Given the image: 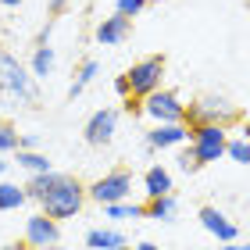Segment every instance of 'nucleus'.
Returning <instances> with one entry per match:
<instances>
[{"mask_svg": "<svg viewBox=\"0 0 250 250\" xmlns=\"http://www.w3.org/2000/svg\"><path fill=\"white\" fill-rule=\"evenodd\" d=\"M36 204H40L43 214H50V218H58V222L75 218V214L83 211V204H86V186L79 183V179L64 175V172H54L50 186L40 193Z\"/></svg>", "mask_w": 250, "mask_h": 250, "instance_id": "1", "label": "nucleus"}, {"mask_svg": "<svg viewBox=\"0 0 250 250\" xmlns=\"http://www.w3.org/2000/svg\"><path fill=\"white\" fill-rule=\"evenodd\" d=\"M161 79H165V58L161 54H150V58L136 61L132 68H125L115 79V93L125 97V100H143L146 93L161 89Z\"/></svg>", "mask_w": 250, "mask_h": 250, "instance_id": "2", "label": "nucleus"}, {"mask_svg": "<svg viewBox=\"0 0 250 250\" xmlns=\"http://www.w3.org/2000/svg\"><path fill=\"white\" fill-rule=\"evenodd\" d=\"M0 89H7L11 97L25 100V104H36L40 100V89H36L32 72L15 58V54H7L4 47H0Z\"/></svg>", "mask_w": 250, "mask_h": 250, "instance_id": "3", "label": "nucleus"}, {"mask_svg": "<svg viewBox=\"0 0 250 250\" xmlns=\"http://www.w3.org/2000/svg\"><path fill=\"white\" fill-rule=\"evenodd\" d=\"M225 140H229V129H225V125H214V122L189 125V154L200 161V168L225 157Z\"/></svg>", "mask_w": 250, "mask_h": 250, "instance_id": "4", "label": "nucleus"}, {"mask_svg": "<svg viewBox=\"0 0 250 250\" xmlns=\"http://www.w3.org/2000/svg\"><path fill=\"white\" fill-rule=\"evenodd\" d=\"M240 118V111H236L225 97H218V93H204V97H197L193 104H186V125H204V122H214V125H229Z\"/></svg>", "mask_w": 250, "mask_h": 250, "instance_id": "5", "label": "nucleus"}, {"mask_svg": "<svg viewBox=\"0 0 250 250\" xmlns=\"http://www.w3.org/2000/svg\"><path fill=\"white\" fill-rule=\"evenodd\" d=\"M132 197V175L125 168H115V172L100 175L97 183L86 186V200H97L100 208L104 204H118V200H129Z\"/></svg>", "mask_w": 250, "mask_h": 250, "instance_id": "6", "label": "nucleus"}, {"mask_svg": "<svg viewBox=\"0 0 250 250\" xmlns=\"http://www.w3.org/2000/svg\"><path fill=\"white\" fill-rule=\"evenodd\" d=\"M140 111L154 125L157 122H186V104L179 100L175 89H154V93H146L143 104H140Z\"/></svg>", "mask_w": 250, "mask_h": 250, "instance_id": "7", "label": "nucleus"}, {"mask_svg": "<svg viewBox=\"0 0 250 250\" xmlns=\"http://www.w3.org/2000/svg\"><path fill=\"white\" fill-rule=\"evenodd\" d=\"M25 243L29 250H54L61 243V222L36 211L32 218H25Z\"/></svg>", "mask_w": 250, "mask_h": 250, "instance_id": "8", "label": "nucleus"}, {"mask_svg": "<svg viewBox=\"0 0 250 250\" xmlns=\"http://www.w3.org/2000/svg\"><path fill=\"white\" fill-rule=\"evenodd\" d=\"M118 118H122L118 107H100V111H93L89 122H86V129H83V140L89 146H107L111 140H115V132H118Z\"/></svg>", "mask_w": 250, "mask_h": 250, "instance_id": "9", "label": "nucleus"}, {"mask_svg": "<svg viewBox=\"0 0 250 250\" xmlns=\"http://www.w3.org/2000/svg\"><path fill=\"white\" fill-rule=\"evenodd\" d=\"M189 143V125L186 122H157L146 132V150H172V146Z\"/></svg>", "mask_w": 250, "mask_h": 250, "instance_id": "10", "label": "nucleus"}, {"mask_svg": "<svg viewBox=\"0 0 250 250\" xmlns=\"http://www.w3.org/2000/svg\"><path fill=\"white\" fill-rule=\"evenodd\" d=\"M200 225H204V229H208L218 243H232V240H240V229H236V222H232L222 208H214V204L200 208Z\"/></svg>", "mask_w": 250, "mask_h": 250, "instance_id": "11", "label": "nucleus"}, {"mask_svg": "<svg viewBox=\"0 0 250 250\" xmlns=\"http://www.w3.org/2000/svg\"><path fill=\"white\" fill-rule=\"evenodd\" d=\"M93 36H97V43H104V47H118V43H125V40L132 36V18H125V15L115 11L111 18H104L97 25Z\"/></svg>", "mask_w": 250, "mask_h": 250, "instance_id": "12", "label": "nucleus"}, {"mask_svg": "<svg viewBox=\"0 0 250 250\" xmlns=\"http://www.w3.org/2000/svg\"><path fill=\"white\" fill-rule=\"evenodd\" d=\"M125 243H129L125 232L115 229V225H97V229L86 232V250H118Z\"/></svg>", "mask_w": 250, "mask_h": 250, "instance_id": "13", "label": "nucleus"}, {"mask_svg": "<svg viewBox=\"0 0 250 250\" xmlns=\"http://www.w3.org/2000/svg\"><path fill=\"white\" fill-rule=\"evenodd\" d=\"M143 186H146V200L165 197V193H172V189H175V183H172V172H168L165 165H150V168H146Z\"/></svg>", "mask_w": 250, "mask_h": 250, "instance_id": "14", "label": "nucleus"}, {"mask_svg": "<svg viewBox=\"0 0 250 250\" xmlns=\"http://www.w3.org/2000/svg\"><path fill=\"white\" fill-rule=\"evenodd\" d=\"M179 214V200L175 193H165V197H154L143 204V218H154V222H175Z\"/></svg>", "mask_w": 250, "mask_h": 250, "instance_id": "15", "label": "nucleus"}, {"mask_svg": "<svg viewBox=\"0 0 250 250\" xmlns=\"http://www.w3.org/2000/svg\"><path fill=\"white\" fill-rule=\"evenodd\" d=\"M54 64H58V54H54V47H50V43H36V50H32V61H29L32 79H47V75H54Z\"/></svg>", "mask_w": 250, "mask_h": 250, "instance_id": "16", "label": "nucleus"}, {"mask_svg": "<svg viewBox=\"0 0 250 250\" xmlns=\"http://www.w3.org/2000/svg\"><path fill=\"white\" fill-rule=\"evenodd\" d=\"M97 75H100V64H97L93 58H86L83 64H79V72H75V79H72V86H68V97H72V100H75V97H83V93H86V86L93 83Z\"/></svg>", "mask_w": 250, "mask_h": 250, "instance_id": "17", "label": "nucleus"}, {"mask_svg": "<svg viewBox=\"0 0 250 250\" xmlns=\"http://www.w3.org/2000/svg\"><path fill=\"white\" fill-rule=\"evenodd\" d=\"M104 218H111V222H132V218H143V204H136V200L104 204Z\"/></svg>", "mask_w": 250, "mask_h": 250, "instance_id": "18", "label": "nucleus"}, {"mask_svg": "<svg viewBox=\"0 0 250 250\" xmlns=\"http://www.w3.org/2000/svg\"><path fill=\"white\" fill-rule=\"evenodd\" d=\"M25 200H29V197H25V186L0 179V211H18Z\"/></svg>", "mask_w": 250, "mask_h": 250, "instance_id": "19", "label": "nucleus"}, {"mask_svg": "<svg viewBox=\"0 0 250 250\" xmlns=\"http://www.w3.org/2000/svg\"><path fill=\"white\" fill-rule=\"evenodd\" d=\"M15 165H18V168H25L29 175H36V172H50V157H47V154H40V150H15Z\"/></svg>", "mask_w": 250, "mask_h": 250, "instance_id": "20", "label": "nucleus"}, {"mask_svg": "<svg viewBox=\"0 0 250 250\" xmlns=\"http://www.w3.org/2000/svg\"><path fill=\"white\" fill-rule=\"evenodd\" d=\"M225 157L250 168V140H243V136H229V140H225Z\"/></svg>", "mask_w": 250, "mask_h": 250, "instance_id": "21", "label": "nucleus"}, {"mask_svg": "<svg viewBox=\"0 0 250 250\" xmlns=\"http://www.w3.org/2000/svg\"><path fill=\"white\" fill-rule=\"evenodd\" d=\"M18 129L11 122H0V154H15L18 150Z\"/></svg>", "mask_w": 250, "mask_h": 250, "instance_id": "22", "label": "nucleus"}, {"mask_svg": "<svg viewBox=\"0 0 250 250\" xmlns=\"http://www.w3.org/2000/svg\"><path fill=\"white\" fill-rule=\"evenodd\" d=\"M143 7H146V0H118V4H115V11L125 15V18H136Z\"/></svg>", "mask_w": 250, "mask_h": 250, "instance_id": "23", "label": "nucleus"}, {"mask_svg": "<svg viewBox=\"0 0 250 250\" xmlns=\"http://www.w3.org/2000/svg\"><path fill=\"white\" fill-rule=\"evenodd\" d=\"M18 150H40V136H36V132L18 136Z\"/></svg>", "mask_w": 250, "mask_h": 250, "instance_id": "24", "label": "nucleus"}, {"mask_svg": "<svg viewBox=\"0 0 250 250\" xmlns=\"http://www.w3.org/2000/svg\"><path fill=\"white\" fill-rule=\"evenodd\" d=\"M179 168H183V172H200V161H197L189 150H183V157H179Z\"/></svg>", "mask_w": 250, "mask_h": 250, "instance_id": "25", "label": "nucleus"}, {"mask_svg": "<svg viewBox=\"0 0 250 250\" xmlns=\"http://www.w3.org/2000/svg\"><path fill=\"white\" fill-rule=\"evenodd\" d=\"M47 11H50V18L64 15V11H68V0H50V4H47Z\"/></svg>", "mask_w": 250, "mask_h": 250, "instance_id": "26", "label": "nucleus"}, {"mask_svg": "<svg viewBox=\"0 0 250 250\" xmlns=\"http://www.w3.org/2000/svg\"><path fill=\"white\" fill-rule=\"evenodd\" d=\"M50 32H54V18L47 21V29H43V32H40V36H36V43H50Z\"/></svg>", "mask_w": 250, "mask_h": 250, "instance_id": "27", "label": "nucleus"}, {"mask_svg": "<svg viewBox=\"0 0 250 250\" xmlns=\"http://www.w3.org/2000/svg\"><path fill=\"white\" fill-rule=\"evenodd\" d=\"M222 250H250V243H236L232 240V243H222Z\"/></svg>", "mask_w": 250, "mask_h": 250, "instance_id": "28", "label": "nucleus"}, {"mask_svg": "<svg viewBox=\"0 0 250 250\" xmlns=\"http://www.w3.org/2000/svg\"><path fill=\"white\" fill-rule=\"evenodd\" d=\"M136 250H161V247H157V243H150V240H143V243L136 247Z\"/></svg>", "mask_w": 250, "mask_h": 250, "instance_id": "29", "label": "nucleus"}, {"mask_svg": "<svg viewBox=\"0 0 250 250\" xmlns=\"http://www.w3.org/2000/svg\"><path fill=\"white\" fill-rule=\"evenodd\" d=\"M0 250H29V243H7V247H0Z\"/></svg>", "mask_w": 250, "mask_h": 250, "instance_id": "30", "label": "nucleus"}, {"mask_svg": "<svg viewBox=\"0 0 250 250\" xmlns=\"http://www.w3.org/2000/svg\"><path fill=\"white\" fill-rule=\"evenodd\" d=\"M7 165H11V161H4V154H0V179L7 175Z\"/></svg>", "mask_w": 250, "mask_h": 250, "instance_id": "31", "label": "nucleus"}, {"mask_svg": "<svg viewBox=\"0 0 250 250\" xmlns=\"http://www.w3.org/2000/svg\"><path fill=\"white\" fill-rule=\"evenodd\" d=\"M0 4H4V7H18L21 0H0Z\"/></svg>", "mask_w": 250, "mask_h": 250, "instance_id": "32", "label": "nucleus"}, {"mask_svg": "<svg viewBox=\"0 0 250 250\" xmlns=\"http://www.w3.org/2000/svg\"><path fill=\"white\" fill-rule=\"evenodd\" d=\"M243 140H250V122L243 125Z\"/></svg>", "mask_w": 250, "mask_h": 250, "instance_id": "33", "label": "nucleus"}, {"mask_svg": "<svg viewBox=\"0 0 250 250\" xmlns=\"http://www.w3.org/2000/svg\"><path fill=\"white\" fill-rule=\"evenodd\" d=\"M118 250H136V247H129V243H125V247H118Z\"/></svg>", "mask_w": 250, "mask_h": 250, "instance_id": "34", "label": "nucleus"}]
</instances>
